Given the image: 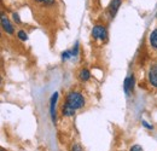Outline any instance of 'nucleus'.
<instances>
[{
	"label": "nucleus",
	"mask_w": 157,
	"mask_h": 151,
	"mask_svg": "<svg viewBox=\"0 0 157 151\" xmlns=\"http://www.w3.org/2000/svg\"><path fill=\"white\" fill-rule=\"evenodd\" d=\"M17 37H18V39L22 40V41H27V40H28V35H27V33H25L24 30H20V32L17 33Z\"/></svg>",
	"instance_id": "f8f14e48"
},
{
	"label": "nucleus",
	"mask_w": 157,
	"mask_h": 151,
	"mask_svg": "<svg viewBox=\"0 0 157 151\" xmlns=\"http://www.w3.org/2000/svg\"><path fill=\"white\" fill-rule=\"evenodd\" d=\"M106 35H108V33H106L105 27L99 25V24L93 27V29H92V37L94 39H97V40H105Z\"/></svg>",
	"instance_id": "f03ea898"
},
{
	"label": "nucleus",
	"mask_w": 157,
	"mask_h": 151,
	"mask_svg": "<svg viewBox=\"0 0 157 151\" xmlns=\"http://www.w3.org/2000/svg\"><path fill=\"white\" fill-rule=\"evenodd\" d=\"M71 151H82V148H81L80 144H74L71 146Z\"/></svg>",
	"instance_id": "dca6fc26"
},
{
	"label": "nucleus",
	"mask_w": 157,
	"mask_h": 151,
	"mask_svg": "<svg viewBox=\"0 0 157 151\" xmlns=\"http://www.w3.org/2000/svg\"><path fill=\"white\" fill-rule=\"evenodd\" d=\"M141 125H143V126H144L145 128H147V130H154L152 125H149V123H147V122H146L145 120H143V121H141Z\"/></svg>",
	"instance_id": "2eb2a0df"
},
{
	"label": "nucleus",
	"mask_w": 157,
	"mask_h": 151,
	"mask_svg": "<svg viewBox=\"0 0 157 151\" xmlns=\"http://www.w3.org/2000/svg\"><path fill=\"white\" fill-rule=\"evenodd\" d=\"M1 25H2V28H4V30L7 33V34H10V35H12L13 33H15V30H13V27L11 25V23H10V21L6 18L4 15H2V17H1Z\"/></svg>",
	"instance_id": "0eeeda50"
},
{
	"label": "nucleus",
	"mask_w": 157,
	"mask_h": 151,
	"mask_svg": "<svg viewBox=\"0 0 157 151\" xmlns=\"http://www.w3.org/2000/svg\"><path fill=\"white\" fill-rule=\"evenodd\" d=\"M74 114H75V110H74L73 108L68 106L67 104H63V106H62V115H63L64 117H70V116H73Z\"/></svg>",
	"instance_id": "6e6552de"
},
{
	"label": "nucleus",
	"mask_w": 157,
	"mask_h": 151,
	"mask_svg": "<svg viewBox=\"0 0 157 151\" xmlns=\"http://www.w3.org/2000/svg\"><path fill=\"white\" fill-rule=\"evenodd\" d=\"M150 44L154 48H157V29H154L150 34Z\"/></svg>",
	"instance_id": "9d476101"
},
{
	"label": "nucleus",
	"mask_w": 157,
	"mask_h": 151,
	"mask_svg": "<svg viewBox=\"0 0 157 151\" xmlns=\"http://www.w3.org/2000/svg\"><path fill=\"white\" fill-rule=\"evenodd\" d=\"M71 57H73V51L67 50V51H64V52L62 53V60H67V59H69V58H71Z\"/></svg>",
	"instance_id": "9b49d317"
},
{
	"label": "nucleus",
	"mask_w": 157,
	"mask_h": 151,
	"mask_svg": "<svg viewBox=\"0 0 157 151\" xmlns=\"http://www.w3.org/2000/svg\"><path fill=\"white\" fill-rule=\"evenodd\" d=\"M91 77V73L88 69H81L80 73H78V79L81 81H88Z\"/></svg>",
	"instance_id": "1a4fd4ad"
},
{
	"label": "nucleus",
	"mask_w": 157,
	"mask_h": 151,
	"mask_svg": "<svg viewBox=\"0 0 157 151\" xmlns=\"http://www.w3.org/2000/svg\"><path fill=\"white\" fill-rule=\"evenodd\" d=\"M121 6V0H111L109 7H108V12H109V16L113 18L115 17V15L117 14L118 9Z\"/></svg>",
	"instance_id": "39448f33"
},
{
	"label": "nucleus",
	"mask_w": 157,
	"mask_h": 151,
	"mask_svg": "<svg viewBox=\"0 0 157 151\" xmlns=\"http://www.w3.org/2000/svg\"><path fill=\"white\" fill-rule=\"evenodd\" d=\"M78 55V42H75L74 48H73V57H76Z\"/></svg>",
	"instance_id": "4468645a"
},
{
	"label": "nucleus",
	"mask_w": 157,
	"mask_h": 151,
	"mask_svg": "<svg viewBox=\"0 0 157 151\" xmlns=\"http://www.w3.org/2000/svg\"><path fill=\"white\" fill-rule=\"evenodd\" d=\"M134 76L129 75L124 79V82H123V90H124V93L126 95H131V93H133L134 91Z\"/></svg>",
	"instance_id": "7ed1b4c3"
},
{
	"label": "nucleus",
	"mask_w": 157,
	"mask_h": 151,
	"mask_svg": "<svg viewBox=\"0 0 157 151\" xmlns=\"http://www.w3.org/2000/svg\"><path fill=\"white\" fill-rule=\"evenodd\" d=\"M57 99H58V93L55 92L51 97V100H50V114H51V118H52L53 123L56 122V103H57Z\"/></svg>",
	"instance_id": "20e7f679"
},
{
	"label": "nucleus",
	"mask_w": 157,
	"mask_h": 151,
	"mask_svg": "<svg viewBox=\"0 0 157 151\" xmlns=\"http://www.w3.org/2000/svg\"><path fill=\"white\" fill-rule=\"evenodd\" d=\"M12 18H13V21H15L16 23H18V24L21 23V18H20V16H18V14H16V12L12 14Z\"/></svg>",
	"instance_id": "f3484780"
},
{
	"label": "nucleus",
	"mask_w": 157,
	"mask_h": 151,
	"mask_svg": "<svg viewBox=\"0 0 157 151\" xmlns=\"http://www.w3.org/2000/svg\"><path fill=\"white\" fill-rule=\"evenodd\" d=\"M149 82L157 88V64H154L149 69Z\"/></svg>",
	"instance_id": "423d86ee"
},
{
	"label": "nucleus",
	"mask_w": 157,
	"mask_h": 151,
	"mask_svg": "<svg viewBox=\"0 0 157 151\" xmlns=\"http://www.w3.org/2000/svg\"><path fill=\"white\" fill-rule=\"evenodd\" d=\"M129 151H143V148H141L140 145H133V146L129 149Z\"/></svg>",
	"instance_id": "a211bd4d"
},
{
	"label": "nucleus",
	"mask_w": 157,
	"mask_h": 151,
	"mask_svg": "<svg viewBox=\"0 0 157 151\" xmlns=\"http://www.w3.org/2000/svg\"><path fill=\"white\" fill-rule=\"evenodd\" d=\"M64 104H67L68 106L73 108L74 110H78V109H81L85 105V98L81 93L71 91L65 97V103Z\"/></svg>",
	"instance_id": "f257e3e1"
},
{
	"label": "nucleus",
	"mask_w": 157,
	"mask_h": 151,
	"mask_svg": "<svg viewBox=\"0 0 157 151\" xmlns=\"http://www.w3.org/2000/svg\"><path fill=\"white\" fill-rule=\"evenodd\" d=\"M40 4H44V5H53L55 4V0H35Z\"/></svg>",
	"instance_id": "ddd939ff"
}]
</instances>
